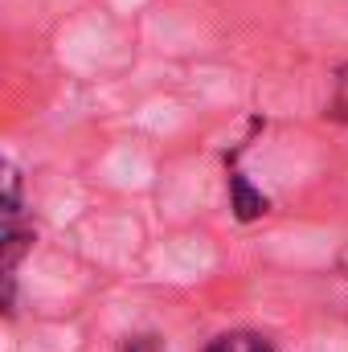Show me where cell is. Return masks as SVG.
<instances>
[{
	"mask_svg": "<svg viewBox=\"0 0 348 352\" xmlns=\"http://www.w3.org/2000/svg\"><path fill=\"white\" fill-rule=\"evenodd\" d=\"M230 209L238 213V221H254V217H262L270 209V201L259 188H250L242 173H230Z\"/></svg>",
	"mask_w": 348,
	"mask_h": 352,
	"instance_id": "cell-1",
	"label": "cell"
},
{
	"mask_svg": "<svg viewBox=\"0 0 348 352\" xmlns=\"http://www.w3.org/2000/svg\"><path fill=\"white\" fill-rule=\"evenodd\" d=\"M201 352H274V349H270V340L259 336V332H221V336H213Z\"/></svg>",
	"mask_w": 348,
	"mask_h": 352,
	"instance_id": "cell-2",
	"label": "cell"
},
{
	"mask_svg": "<svg viewBox=\"0 0 348 352\" xmlns=\"http://www.w3.org/2000/svg\"><path fill=\"white\" fill-rule=\"evenodd\" d=\"M328 115H332V119H340V123H348V66L336 74V94H332Z\"/></svg>",
	"mask_w": 348,
	"mask_h": 352,
	"instance_id": "cell-3",
	"label": "cell"
},
{
	"mask_svg": "<svg viewBox=\"0 0 348 352\" xmlns=\"http://www.w3.org/2000/svg\"><path fill=\"white\" fill-rule=\"evenodd\" d=\"M119 352H164V344H160V336H127Z\"/></svg>",
	"mask_w": 348,
	"mask_h": 352,
	"instance_id": "cell-4",
	"label": "cell"
}]
</instances>
